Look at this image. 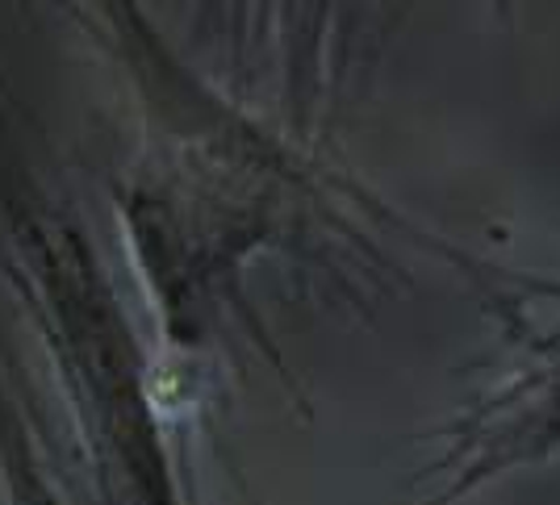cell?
Returning <instances> with one entry per match:
<instances>
[{
	"label": "cell",
	"mask_w": 560,
	"mask_h": 505,
	"mask_svg": "<svg viewBox=\"0 0 560 505\" xmlns=\"http://www.w3.org/2000/svg\"><path fill=\"white\" fill-rule=\"evenodd\" d=\"M544 459H560V372L514 380L460 418L444 459L435 463L444 481L422 505L465 502L477 484Z\"/></svg>",
	"instance_id": "obj_1"
},
{
	"label": "cell",
	"mask_w": 560,
	"mask_h": 505,
	"mask_svg": "<svg viewBox=\"0 0 560 505\" xmlns=\"http://www.w3.org/2000/svg\"><path fill=\"white\" fill-rule=\"evenodd\" d=\"M0 489L4 505H71L34 443L25 410L0 372Z\"/></svg>",
	"instance_id": "obj_2"
}]
</instances>
